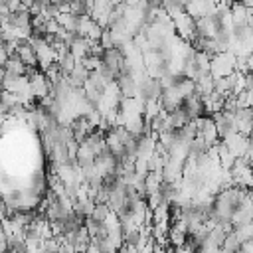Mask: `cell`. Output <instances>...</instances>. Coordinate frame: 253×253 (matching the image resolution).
<instances>
[{
	"mask_svg": "<svg viewBox=\"0 0 253 253\" xmlns=\"http://www.w3.org/2000/svg\"><path fill=\"white\" fill-rule=\"evenodd\" d=\"M172 24H174V32H178V38H182L184 42H190L196 34L194 30V18L186 12H180L172 18Z\"/></svg>",
	"mask_w": 253,
	"mask_h": 253,
	"instance_id": "1",
	"label": "cell"
},
{
	"mask_svg": "<svg viewBox=\"0 0 253 253\" xmlns=\"http://www.w3.org/2000/svg\"><path fill=\"white\" fill-rule=\"evenodd\" d=\"M223 140V146L237 158V156H241L251 144H249V136H245V134H241V132H237V130H233L231 134H227L225 138H221Z\"/></svg>",
	"mask_w": 253,
	"mask_h": 253,
	"instance_id": "2",
	"label": "cell"
},
{
	"mask_svg": "<svg viewBox=\"0 0 253 253\" xmlns=\"http://www.w3.org/2000/svg\"><path fill=\"white\" fill-rule=\"evenodd\" d=\"M28 79H30V87H32V93H34L36 99H43L45 95H49V85L51 83L45 79L43 71L36 69L34 73L28 75Z\"/></svg>",
	"mask_w": 253,
	"mask_h": 253,
	"instance_id": "3",
	"label": "cell"
},
{
	"mask_svg": "<svg viewBox=\"0 0 253 253\" xmlns=\"http://www.w3.org/2000/svg\"><path fill=\"white\" fill-rule=\"evenodd\" d=\"M229 16L233 24H251V8L241 4L239 0H231L229 2Z\"/></svg>",
	"mask_w": 253,
	"mask_h": 253,
	"instance_id": "4",
	"label": "cell"
},
{
	"mask_svg": "<svg viewBox=\"0 0 253 253\" xmlns=\"http://www.w3.org/2000/svg\"><path fill=\"white\" fill-rule=\"evenodd\" d=\"M115 83L123 97H134L136 95V77L132 73H119L115 77Z\"/></svg>",
	"mask_w": 253,
	"mask_h": 253,
	"instance_id": "5",
	"label": "cell"
},
{
	"mask_svg": "<svg viewBox=\"0 0 253 253\" xmlns=\"http://www.w3.org/2000/svg\"><path fill=\"white\" fill-rule=\"evenodd\" d=\"M6 22L16 26V28H32V16L28 10H12L8 16H6Z\"/></svg>",
	"mask_w": 253,
	"mask_h": 253,
	"instance_id": "6",
	"label": "cell"
},
{
	"mask_svg": "<svg viewBox=\"0 0 253 253\" xmlns=\"http://www.w3.org/2000/svg\"><path fill=\"white\" fill-rule=\"evenodd\" d=\"M16 55L24 61V65H32V67L38 65L36 51H34V47H32V43H30L28 40H22V42H20V45H18V49H16Z\"/></svg>",
	"mask_w": 253,
	"mask_h": 253,
	"instance_id": "7",
	"label": "cell"
},
{
	"mask_svg": "<svg viewBox=\"0 0 253 253\" xmlns=\"http://www.w3.org/2000/svg\"><path fill=\"white\" fill-rule=\"evenodd\" d=\"M65 77H67V81H69V85H71V87H83L85 79L89 77V71H87L79 61H77V63L73 65V69H71Z\"/></svg>",
	"mask_w": 253,
	"mask_h": 253,
	"instance_id": "8",
	"label": "cell"
},
{
	"mask_svg": "<svg viewBox=\"0 0 253 253\" xmlns=\"http://www.w3.org/2000/svg\"><path fill=\"white\" fill-rule=\"evenodd\" d=\"M2 67H4V71L10 73V75H24L28 65H24V61H22L18 55H10V57L4 61Z\"/></svg>",
	"mask_w": 253,
	"mask_h": 253,
	"instance_id": "9",
	"label": "cell"
},
{
	"mask_svg": "<svg viewBox=\"0 0 253 253\" xmlns=\"http://www.w3.org/2000/svg\"><path fill=\"white\" fill-rule=\"evenodd\" d=\"M55 20H57V24H59L63 30H67V32H77V16H75V14H71V12H59V14L55 16Z\"/></svg>",
	"mask_w": 253,
	"mask_h": 253,
	"instance_id": "10",
	"label": "cell"
},
{
	"mask_svg": "<svg viewBox=\"0 0 253 253\" xmlns=\"http://www.w3.org/2000/svg\"><path fill=\"white\" fill-rule=\"evenodd\" d=\"M160 6L166 10V14L170 16V18H174L176 14H180V12H184V2L182 0H160Z\"/></svg>",
	"mask_w": 253,
	"mask_h": 253,
	"instance_id": "11",
	"label": "cell"
},
{
	"mask_svg": "<svg viewBox=\"0 0 253 253\" xmlns=\"http://www.w3.org/2000/svg\"><path fill=\"white\" fill-rule=\"evenodd\" d=\"M109 211H111V208H109L107 202H95V204H93V210H91V217L103 221V219L109 215Z\"/></svg>",
	"mask_w": 253,
	"mask_h": 253,
	"instance_id": "12",
	"label": "cell"
},
{
	"mask_svg": "<svg viewBox=\"0 0 253 253\" xmlns=\"http://www.w3.org/2000/svg\"><path fill=\"white\" fill-rule=\"evenodd\" d=\"M87 71H95L99 65H101V57H97V55H91V53H87L81 61H79Z\"/></svg>",
	"mask_w": 253,
	"mask_h": 253,
	"instance_id": "13",
	"label": "cell"
},
{
	"mask_svg": "<svg viewBox=\"0 0 253 253\" xmlns=\"http://www.w3.org/2000/svg\"><path fill=\"white\" fill-rule=\"evenodd\" d=\"M239 2L245 4V6H249V8H251V4H253V0H239Z\"/></svg>",
	"mask_w": 253,
	"mask_h": 253,
	"instance_id": "14",
	"label": "cell"
},
{
	"mask_svg": "<svg viewBox=\"0 0 253 253\" xmlns=\"http://www.w3.org/2000/svg\"><path fill=\"white\" fill-rule=\"evenodd\" d=\"M182 2H184V4H188V2H190V0H182Z\"/></svg>",
	"mask_w": 253,
	"mask_h": 253,
	"instance_id": "15",
	"label": "cell"
}]
</instances>
